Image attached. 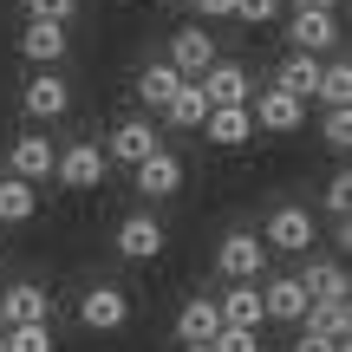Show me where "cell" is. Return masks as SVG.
<instances>
[{"mask_svg": "<svg viewBox=\"0 0 352 352\" xmlns=\"http://www.w3.org/2000/svg\"><path fill=\"white\" fill-rule=\"evenodd\" d=\"M7 176H20V183H46L52 176V138H13V151H7Z\"/></svg>", "mask_w": 352, "mask_h": 352, "instance_id": "ac0fdd59", "label": "cell"}, {"mask_svg": "<svg viewBox=\"0 0 352 352\" xmlns=\"http://www.w3.org/2000/svg\"><path fill=\"white\" fill-rule=\"evenodd\" d=\"M235 20L267 26V20H280V0H235Z\"/></svg>", "mask_w": 352, "mask_h": 352, "instance_id": "1f68e13d", "label": "cell"}, {"mask_svg": "<svg viewBox=\"0 0 352 352\" xmlns=\"http://www.w3.org/2000/svg\"><path fill=\"white\" fill-rule=\"evenodd\" d=\"M274 85L287 91V98L314 104V91H320V59H307V52H287V59H280V72H274Z\"/></svg>", "mask_w": 352, "mask_h": 352, "instance_id": "44dd1931", "label": "cell"}, {"mask_svg": "<svg viewBox=\"0 0 352 352\" xmlns=\"http://www.w3.org/2000/svg\"><path fill=\"white\" fill-rule=\"evenodd\" d=\"M164 118H170L176 131H202V118H209V98H202V85H196V78H183V85L170 91Z\"/></svg>", "mask_w": 352, "mask_h": 352, "instance_id": "603a6c76", "label": "cell"}, {"mask_svg": "<svg viewBox=\"0 0 352 352\" xmlns=\"http://www.w3.org/2000/svg\"><path fill=\"white\" fill-rule=\"evenodd\" d=\"M222 333V314H215V294H189L183 314H176V340L183 346H209Z\"/></svg>", "mask_w": 352, "mask_h": 352, "instance_id": "2e32d148", "label": "cell"}, {"mask_svg": "<svg viewBox=\"0 0 352 352\" xmlns=\"http://www.w3.org/2000/svg\"><path fill=\"white\" fill-rule=\"evenodd\" d=\"M183 352H209V346H183Z\"/></svg>", "mask_w": 352, "mask_h": 352, "instance_id": "d590c367", "label": "cell"}, {"mask_svg": "<svg viewBox=\"0 0 352 352\" xmlns=\"http://www.w3.org/2000/svg\"><path fill=\"white\" fill-rule=\"evenodd\" d=\"M0 340H7V327H0Z\"/></svg>", "mask_w": 352, "mask_h": 352, "instance_id": "74e56055", "label": "cell"}, {"mask_svg": "<svg viewBox=\"0 0 352 352\" xmlns=\"http://www.w3.org/2000/svg\"><path fill=\"white\" fill-rule=\"evenodd\" d=\"M320 138H327V151L346 157V144H352V111H346V104H327V124H320Z\"/></svg>", "mask_w": 352, "mask_h": 352, "instance_id": "83f0119b", "label": "cell"}, {"mask_svg": "<svg viewBox=\"0 0 352 352\" xmlns=\"http://www.w3.org/2000/svg\"><path fill=\"white\" fill-rule=\"evenodd\" d=\"M0 352H52V327H7Z\"/></svg>", "mask_w": 352, "mask_h": 352, "instance_id": "4316f807", "label": "cell"}, {"mask_svg": "<svg viewBox=\"0 0 352 352\" xmlns=\"http://www.w3.org/2000/svg\"><path fill=\"white\" fill-rule=\"evenodd\" d=\"M39 215V189L20 183V176H0V228H20Z\"/></svg>", "mask_w": 352, "mask_h": 352, "instance_id": "7402d4cb", "label": "cell"}, {"mask_svg": "<svg viewBox=\"0 0 352 352\" xmlns=\"http://www.w3.org/2000/svg\"><path fill=\"white\" fill-rule=\"evenodd\" d=\"M52 176H59L65 189H98L104 183V151L98 144H72V151L52 157Z\"/></svg>", "mask_w": 352, "mask_h": 352, "instance_id": "5bb4252c", "label": "cell"}, {"mask_svg": "<svg viewBox=\"0 0 352 352\" xmlns=\"http://www.w3.org/2000/svg\"><path fill=\"white\" fill-rule=\"evenodd\" d=\"M202 20H235V0H189Z\"/></svg>", "mask_w": 352, "mask_h": 352, "instance_id": "d6a6232c", "label": "cell"}, {"mask_svg": "<svg viewBox=\"0 0 352 352\" xmlns=\"http://www.w3.org/2000/svg\"><path fill=\"white\" fill-rule=\"evenodd\" d=\"M327 209H333V222H346V209H352V176H346V170H333V183H327Z\"/></svg>", "mask_w": 352, "mask_h": 352, "instance_id": "4dcf8cb0", "label": "cell"}, {"mask_svg": "<svg viewBox=\"0 0 352 352\" xmlns=\"http://www.w3.org/2000/svg\"><path fill=\"white\" fill-rule=\"evenodd\" d=\"M170 7H189V0H170Z\"/></svg>", "mask_w": 352, "mask_h": 352, "instance_id": "8d00e7d4", "label": "cell"}, {"mask_svg": "<svg viewBox=\"0 0 352 352\" xmlns=\"http://www.w3.org/2000/svg\"><path fill=\"white\" fill-rule=\"evenodd\" d=\"M26 13H33V20H46V26H65L78 13V0H26Z\"/></svg>", "mask_w": 352, "mask_h": 352, "instance_id": "f546056e", "label": "cell"}, {"mask_svg": "<svg viewBox=\"0 0 352 352\" xmlns=\"http://www.w3.org/2000/svg\"><path fill=\"white\" fill-rule=\"evenodd\" d=\"M294 13H340V0H294Z\"/></svg>", "mask_w": 352, "mask_h": 352, "instance_id": "836d02e7", "label": "cell"}, {"mask_svg": "<svg viewBox=\"0 0 352 352\" xmlns=\"http://www.w3.org/2000/svg\"><path fill=\"white\" fill-rule=\"evenodd\" d=\"M176 85H183V78H176L170 72V65H144V72H138V98L144 104H151V111H164V104H170V91Z\"/></svg>", "mask_w": 352, "mask_h": 352, "instance_id": "484cf974", "label": "cell"}, {"mask_svg": "<svg viewBox=\"0 0 352 352\" xmlns=\"http://www.w3.org/2000/svg\"><path fill=\"white\" fill-rule=\"evenodd\" d=\"M300 294L307 300H346V267L340 261H320V254H300Z\"/></svg>", "mask_w": 352, "mask_h": 352, "instance_id": "d6986e66", "label": "cell"}, {"mask_svg": "<svg viewBox=\"0 0 352 352\" xmlns=\"http://www.w3.org/2000/svg\"><path fill=\"white\" fill-rule=\"evenodd\" d=\"M202 138H209V144H222V151L248 144V138H254V118H248V104H222V111H209V118H202Z\"/></svg>", "mask_w": 352, "mask_h": 352, "instance_id": "ffe728a7", "label": "cell"}, {"mask_svg": "<svg viewBox=\"0 0 352 352\" xmlns=\"http://www.w3.org/2000/svg\"><path fill=\"white\" fill-rule=\"evenodd\" d=\"M209 352H261V333H248V327H222L209 340Z\"/></svg>", "mask_w": 352, "mask_h": 352, "instance_id": "f1b7e54d", "label": "cell"}, {"mask_svg": "<svg viewBox=\"0 0 352 352\" xmlns=\"http://www.w3.org/2000/svg\"><path fill=\"white\" fill-rule=\"evenodd\" d=\"M164 65H170L176 78H202V72L215 65V33H209V26H176Z\"/></svg>", "mask_w": 352, "mask_h": 352, "instance_id": "277c9868", "label": "cell"}, {"mask_svg": "<svg viewBox=\"0 0 352 352\" xmlns=\"http://www.w3.org/2000/svg\"><path fill=\"white\" fill-rule=\"evenodd\" d=\"M300 333H314V340H346L352 333V307L346 300H314L300 320Z\"/></svg>", "mask_w": 352, "mask_h": 352, "instance_id": "cb8c5ba5", "label": "cell"}, {"mask_svg": "<svg viewBox=\"0 0 352 352\" xmlns=\"http://www.w3.org/2000/svg\"><path fill=\"white\" fill-rule=\"evenodd\" d=\"M261 248H280V254H314V209L300 202H280L261 228Z\"/></svg>", "mask_w": 352, "mask_h": 352, "instance_id": "7a4b0ae2", "label": "cell"}, {"mask_svg": "<svg viewBox=\"0 0 352 352\" xmlns=\"http://www.w3.org/2000/svg\"><path fill=\"white\" fill-rule=\"evenodd\" d=\"M124 320H131V294H124V287L98 280V287L78 294V327H85V333H118Z\"/></svg>", "mask_w": 352, "mask_h": 352, "instance_id": "3957f363", "label": "cell"}, {"mask_svg": "<svg viewBox=\"0 0 352 352\" xmlns=\"http://www.w3.org/2000/svg\"><path fill=\"white\" fill-rule=\"evenodd\" d=\"M261 261H267V248H261L254 228H228L222 248H215V267H222L228 280H261Z\"/></svg>", "mask_w": 352, "mask_h": 352, "instance_id": "52a82bcc", "label": "cell"}, {"mask_svg": "<svg viewBox=\"0 0 352 352\" xmlns=\"http://www.w3.org/2000/svg\"><path fill=\"white\" fill-rule=\"evenodd\" d=\"M65 46H72V33H65V26H46V20H26V26H20V52L39 65V72H59Z\"/></svg>", "mask_w": 352, "mask_h": 352, "instance_id": "9a60e30c", "label": "cell"}, {"mask_svg": "<svg viewBox=\"0 0 352 352\" xmlns=\"http://www.w3.org/2000/svg\"><path fill=\"white\" fill-rule=\"evenodd\" d=\"M333 340H314V333H300V340H294V352H327Z\"/></svg>", "mask_w": 352, "mask_h": 352, "instance_id": "e575fe53", "label": "cell"}, {"mask_svg": "<svg viewBox=\"0 0 352 352\" xmlns=\"http://www.w3.org/2000/svg\"><path fill=\"white\" fill-rule=\"evenodd\" d=\"M20 104H26L33 124H52V118L72 111V85H65L59 72H33V78H26V91H20Z\"/></svg>", "mask_w": 352, "mask_h": 352, "instance_id": "8fae6325", "label": "cell"}, {"mask_svg": "<svg viewBox=\"0 0 352 352\" xmlns=\"http://www.w3.org/2000/svg\"><path fill=\"white\" fill-rule=\"evenodd\" d=\"M320 104H352V65L333 52V59H320V91H314Z\"/></svg>", "mask_w": 352, "mask_h": 352, "instance_id": "d4e9b609", "label": "cell"}, {"mask_svg": "<svg viewBox=\"0 0 352 352\" xmlns=\"http://www.w3.org/2000/svg\"><path fill=\"white\" fill-rule=\"evenodd\" d=\"M157 151H164V138H157V124H151V118H124V124L111 131V144H104V164L138 170L144 157H157Z\"/></svg>", "mask_w": 352, "mask_h": 352, "instance_id": "8992f818", "label": "cell"}, {"mask_svg": "<svg viewBox=\"0 0 352 352\" xmlns=\"http://www.w3.org/2000/svg\"><path fill=\"white\" fill-rule=\"evenodd\" d=\"M248 118H254V131H274V138L307 131V104L287 98L280 85H261V91H254V98H248Z\"/></svg>", "mask_w": 352, "mask_h": 352, "instance_id": "6da1fadb", "label": "cell"}, {"mask_svg": "<svg viewBox=\"0 0 352 352\" xmlns=\"http://www.w3.org/2000/svg\"><path fill=\"white\" fill-rule=\"evenodd\" d=\"M196 85H202V98H209V111H222V104H248V98H254L248 65H235V59H215Z\"/></svg>", "mask_w": 352, "mask_h": 352, "instance_id": "9c48e42d", "label": "cell"}, {"mask_svg": "<svg viewBox=\"0 0 352 352\" xmlns=\"http://www.w3.org/2000/svg\"><path fill=\"white\" fill-rule=\"evenodd\" d=\"M287 39L307 59H327L340 46V13H287Z\"/></svg>", "mask_w": 352, "mask_h": 352, "instance_id": "7c38bea8", "label": "cell"}, {"mask_svg": "<svg viewBox=\"0 0 352 352\" xmlns=\"http://www.w3.org/2000/svg\"><path fill=\"white\" fill-rule=\"evenodd\" d=\"M307 294H300V280L294 274H274V280H261V320H274V327H300L307 320Z\"/></svg>", "mask_w": 352, "mask_h": 352, "instance_id": "4fadbf2b", "label": "cell"}, {"mask_svg": "<svg viewBox=\"0 0 352 352\" xmlns=\"http://www.w3.org/2000/svg\"><path fill=\"white\" fill-rule=\"evenodd\" d=\"M131 189H138L144 202H170L176 189H183V157H176V151H157V157H144V164L131 170Z\"/></svg>", "mask_w": 352, "mask_h": 352, "instance_id": "ba28073f", "label": "cell"}, {"mask_svg": "<svg viewBox=\"0 0 352 352\" xmlns=\"http://www.w3.org/2000/svg\"><path fill=\"white\" fill-rule=\"evenodd\" d=\"M164 248H170V235H164V222H157L151 209H138V215L118 222V254H124V261H157Z\"/></svg>", "mask_w": 352, "mask_h": 352, "instance_id": "30bf717a", "label": "cell"}, {"mask_svg": "<svg viewBox=\"0 0 352 352\" xmlns=\"http://www.w3.org/2000/svg\"><path fill=\"white\" fill-rule=\"evenodd\" d=\"M0 327H52V294L39 280H13L0 294Z\"/></svg>", "mask_w": 352, "mask_h": 352, "instance_id": "5b68a950", "label": "cell"}, {"mask_svg": "<svg viewBox=\"0 0 352 352\" xmlns=\"http://www.w3.org/2000/svg\"><path fill=\"white\" fill-rule=\"evenodd\" d=\"M215 314H222V327L261 333V280H235L228 294H215Z\"/></svg>", "mask_w": 352, "mask_h": 352, "instance_id": "e0dca14e", "label": "cell"}]
</instances>
